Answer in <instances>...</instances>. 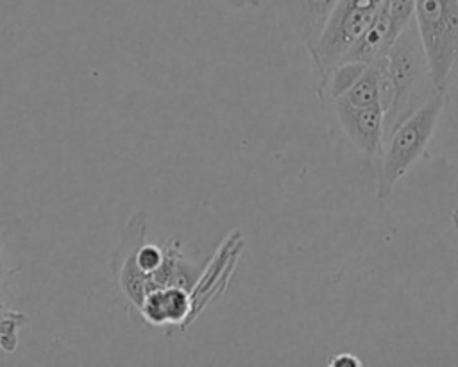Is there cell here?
Here are the masks:
<instances>
[{
    "label": "cell",
    "mask_w": 458,
    "mask_h": 367,
    "mask_svg": "<svg viewBox=\"0 0 458 367\" xmlns=\"http://www.w3.org/2000/svg\"><path fill=\"white\" fill-rule=\"evenodd\" d=\"M386 59L392 82V102L385 113V138L435 91L415 20L394 39L386 52Z\"/></svg>",
    "instance_id": "6da1fadb"
},
{
    "label": "cell",
    "mask_w": 458,
    "mask_h": 367,
    "mask_svg": "<svg viewBox=\"0 0 458 367\" xmlns=\"http://www.w3.org/2000/svg\"><path fill=\"white\" fill-rule=\"evenodd\" d=\"M444 107L445 91L435 90L417 111L386 134L377 166L376 197L379 201L390 197L399 179H403L410 166L422 156L437 131Z\"/></svg>",
    "instance_id": "7a4b0ae2"
},
{
    "label": "cell",
    "mask_w": 458,
    "mask_h": 367,
    "mask_svg": "<svg viewBox=\"0 0 458 367\" xmlns=\"http://www.w3.org/2000/svg\"><path fill=\"white\" fill-rule=\"evenodd\" d=\"M413 20L433 86L447 91L458 75V0H415Z\"/></svg>",
    "instance_id": "3957f363"
},
{
    "label": "cell",
    "mask_w": 458,
    "mask_h": 367,
    "mask_svg": "<svg viewBox=\"0 0 458 367\" xmlns=\"http://www.w3.org/2000/svg\"><path fill=\"white\" fill-rule=\"evenodd\" d=\"M381 4L383 0H338L318 38L306 47L320 79L318 91L354 41L372 23Z\"/></svg>",
    "instance_id": "277c9868"
},
{
    "label": "cell",
    "mask_w": 458,
    "mask_h": 367,
    "mask_svg": "<svg viewBox=\"0 0 458 367\" xmlns=\"http://www.w3.org/2000/svg\"><path fill=\"white\" fill-rule=\"evenodd\" d=\"M338 122L352 141L369 159L381 156L385 143V109L383 106L352 107L342 100H333Z\"/></svg>",
    "instance_id": "5b68a950"
},
{
    "label": "cell",
    "mask_w": 458,
    "mask_h": 367,
    "mask_svg": "<svg viewBox=\"0 0 458 367\" xmlns=\"http://www.w3.org/2000/svg\"><path fill=\"white\" fill-rule=\"evenodd\" d=\"M191 295L182 286H157L145 294L140 313L152 326H177L191 313Z\"/></svg>",
    "instance_id": "8992f818"
},
{
    "label": "cell",
    "mask_w": 458,
    "mask_h": 367,
    "mask_svg": "<svg viewBox=\"0 0 458 367\" xmlns=\"http://www.w3.org/2000/svg\"><path fill=\"white\" fill-rule=\"evenodd\" d=\"M394 39H395V36L392 32L390 20H388L383 5H381L377 14L374 16L372 23L354 41V45L344 55L342 63L344 61H351V63L370 64V63H374L376 59H379L381 55H385L388 52V48L394 43Z\"/></svg>",
    "instance_id": "52a82bcc"
},
{
    "label": "cell",
    "mask_w": 458,
    "mask_h": 367,
    "mask_svg": "<svg viewBox=\"0 0 458 367\" xmlns=\"http://www.w3.org/2000/svg\"><path fill=\"white\" fill-rule=\"evenodd\" d=\"M336 4L338 0H299L301 23H302L306 47L318 38Z\"/></svg>",
    "instance_id": "ba28073f"
},
{
    "label": "cell",
    "mask_w": 458,
    "mask_h": 367,
    "mask_svg": "<svg viewBox=\"0 0 458 367\" xmlns=\"http://www.w3.org/2000/svg\"><path fill=\"white\" fill-rule=\"evenodd\" d=\"M367 68V64L363 63H351V61H344L338 66H335V70L329 73L327 82L324 84V88L318 91L320 97L327 95L331 100L342 97L356 81L358 77L363 73V70Z\"/></svg>",
    "instance_id": "9c48e42d"
},
{
    "label": "cell",
    "mask_w": 458,
    "mask_h": 367,
    "mask_svg": "<svg viewBox=\"0 0 458 367\" xmlns=\"http://www.w3.org/2000/svg\"><path fill=\"white\" fill-rule=\"evenodd\" d=\"M383 9L390 20L392 32L397 38L415 18V0H383Z\"/></svg>",
    "instance_id": "30bf717a"
},
{
    "label": "cell",
    "mask_w": 458,
    "mask_h": 367,
    "mask_svg": "<svg viewBox=\"0 0 458 367\" xmlns=\"http://www.w3.org/2000/svg\"><path fill=\"white\" fill-rule=\"evenodd\" d=\"M23 315L20 312L5 310L0 313V349L5 353H13L18 346V328L23 324Z\"/></svg>",
    "instance_id": "8fae6325"
},
{
    "label": "cell",
    "mask_w": 458,
    "mask_h": 367,
    "mask_svg": "<svg viewBox=\"0 0 458 367\" xmlns=\"http://www.w3.org/2000/svg\"><path fill=\"white\" fill-rule=\"evenodd\" d=\"M329 367H361V360L352 353H336L327 360Z\"/></svg>",
    "instance_id": "7c38bea8"
},
{
    "label": "cell",
    "mask_w": 458,
    "mask_h": 367,
    "mask_svg": "<svg viewBox=\"0 0 458 367\" xmlns=\"http://www.w3.org/2000/svg\"><path fill=\"white\" fill-rule=\"evenodd\" d=\"M4 277H5V274H4V260H2V254H0V292L4 288Z\"/></svg>",
    "instance_id": "4fadbf2b"
},
{
    "label": "cell",
    "mask_w": 458,
    "mask_h": 367,
    "mask_svg": "<svg viewBox=\"0 0 458 367\" xmlns=\"http://www.w3.org/2000/svg\"><path fill=\"white\" fill-rule=\"evenodd\" d=\"M7 308H5V304H4V301H2V292H0V313H4Z\"/></svg>",
    "instance_id": "5bb4252c"
}]
</instances>
